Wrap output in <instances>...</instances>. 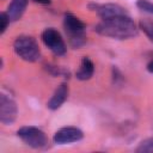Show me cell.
Wrapping results in <instances>:
<instances>
[{"instance_id": "obj_6", "label": "cell", "mask_w": 153, "mask_h": 153, "mask_svg": "<svg viewBox=\"0 0 153 153\" xmlns=\"http://www.w3.org/2000/svg\"><path fill=\"white\" fill-rule=\"evenodd\" d=\"M18 115L16 102L5 93L0 96V121L4 124H12Z\"/></svg>"}, {"instance_id": "obj_16", "label": "cell", "mask_w": 153, "mask_h": 153, "mask_svg": "<svg viewBox=\"0 0 153 153\" xmlns=\"http://www.w3.org/2000/svg\"><path fill=\"white\" fill-rule=\"evenodd\" d=\"M33 1L37 4H41V5H49L51 2V0H33Z\"/></svg>"}, {"instance_id": "obj_3", "label": "cell", "mask_w": 153, "mask_h": 153, "mask_svg": "<svg viewBox=\"0 0 153 153\" xmlns=\"http://www.w3.org/2000/svg\"><path fill=\"white\" fill-rule=\"evenodd\" d=\"M14 53L26 62H36L41 59V50L36 39L31 36H18L13 43Z\"/></svg>"}, {"instance_id": "obj_12", "label": "cell", "mask_w": 153, "mask_h": 153, "mask_svg": "<svg viewBox=\"0 0 153 153\" xmlns=\"http://www.w3.org/2000/svg\"><path fill=\"white\" fill-rule=\"evenodd\" d=\"M140 29L145 32V35L149 38L151 42H153V20L151 19H141L139 23Z\"/></svg>"}, {"instance_id": "obj_1", "label": "cell", "mask_w": 153, "mask_h": 153, "mask_svg": "<svg viewBox=\"0 0 153 153\" xmlns=\"http://www.w3.org/2000/svg\"><path fill=\"white\" fill-rule=\"evenodd\" d=\"M94 31L102 36L115 39H128L137 36L136 24L128 14L104 19L96 25Z\"/></svg>"}, {"instance_id": "obj_2", "label": "cell", "mask_w": 153, "mask_h": 153, "mask_svg": "<svg viewBox=\"0 0 153 153\" xmlns=\"http://www.w3.org/2000/svg\"><path fill=\"white\" fill-rule=\"evenodd\" d=\"M63 27L67 33L68 42L73 48H80L86 43V25L78 17L72 13H66L63 17Z\"/></svg>"}, {"instance_id": "obj_15", "label": "cell", "mask_w": 153, "mask_h": 153, "mask_svg": "<svg viewBox=\"0 0 153 153\" xmlns=\"http://www.w3.org/2000/svg\"><path fill=\"white\" fill-rule=\"evenodd\" d=\"M10 23H11V20H10L7 13L6 12H1L0 13V35H2L6 31V29H7Z\"/></svg>"}, {"instance_id": "obj_17", "label": "cell", "mask_w": 153, "mask_h": 153, "mask_svg": "<svg viewBox=\"0 0 153 153\" xmlns=\"http://www.w3.org/2000/svg\"><path fill=\"white\" fill-rule=\"evenodd\" d=\"M147 71L153 74V60H151V61L148 62V65H147Z\"/></svg>"}, {"instance_id": "obj_7", "label": "cell", "mask_w": 153, "mask_h": 153, "mask_svg": "<svg viewBox=\"0 0 153 153\" xmlns=\"http://www.w3.org/2000/svg\"><path fill=\"white\" fill-rule=\"evenodd\" d=\"M88 7L92 11H94L103 20L128 14L127 11L117 4H90Z\"/></svg>"}, {"instance_id": "obj_13", "label": "cell", "mask_w": 153, "mask_h": 153, "mask_svg": "<svg viewBox=\"0 0 153 153\" xmlns=\"http://www.w3.org/2000/svg\"><path fill=\"white\" fill-rule=\"evenodd\" d=\"M137 153H148V152H153V137H148L145 139L140 142L139 147L136 148Z\"/></svg>"}, {"instance_id": "obj_14", "label": "cell", "mask_w": 153, "mask_h": 153, "mask_svg": "<svg viewBox=\"0 0 153 153\" xmlns=\"http://www.w3.org/2000/svg\"><path fill=\"white\" fill-rule=\"evenodd\" d=\"M136 6L141 11L147 12L149 14H153V2H151L148 0H137L136 1Z\"/></svg>"}, {"instance_id": "obj_11", "label": "cell", "mask_w": 153, "mask_h": 153, "mask_svg": "<svg viewBox=\"0 0 153 153\" xmlns=\"http://www.w3.org/2000/svg\"><path fill=\"white\" fill-rule=\"evenodd\" d=\"M93 73H94V65H93V62L88 57H86V56L82 57L81 63H80V67H79V69L75 73L76 79H79L81 81L88 80V79L92 78Z\"/></svg>"}, {"instance_id": "obj_8", "label": "cell", "mask_w": 153, "mask_h": 153, "mask_svg": "<svg viewBox=\"0 0 153 153\" xmlns=\"http://www.w3.org/2000/svg\"><path fill=\"white\" fill-rule=\"evenodd\" d=\"M84 137V133L76 127H63L54 134V142L57 145H66L80 141Z\"/></svg>"}, {"instance_id": "obj_9", "label": "cell", "mask_w": 153, "mask_h": 153, "mask_svg": "<svg viewBox=\"0 0 153 153\" xmlns=\"http://www.w3.org/2000/svg\"><path fill=\"white\" fill-rule=\"evenodd\" d=\"M67 97H68V85L66 82H62L61 85L57 86V88L55 90L54 94L48 100V103H47L48 109H50V110H57L66 102Z\"/></svg>"}, {"instance_id": "obj_10", "label": "cell", "mask_w": 153, "mask_h": 153, "mask_svg": "<svg viewBox=\"0 0 153 153\" xmlns=\"http://www.w3.org/2000/svg\"><path fill=\"white\" fill-rule=\"evenodd\" d=\"M27 4H29V0H12L6 11L10 20L11 22L19 20L22 18V16L24 14V12L27 7Z\"/></svg>"}, {"instance_id": "obj_4", "label": "cell", "mask_w": 153, "mask_h": 153, "mask_svg": "<svg viewBox=\"0 0 153 153\" xmlns=\"http://www.w3.org/2000/svg\"><path fill=\"white\" fill-rule=\"evenodd\" d=\"M17 135L20 137V140L26 143L27 146L35 148V149H43L47 148L49 145V140L43 130H41L37 127H22L18 129Z\"/></svg>"}, {"instance_id": "obj_5", "label": "cell", "mask_w": 153, "mask_h": 153, "mask_svg": "<svg viewBox=\"0 0 153 153\" xmlns=\"http://www.w3.org/2000/svg\"><path fill=\"white\" fill-rule=\"evenodd\" d=\"M41 37H42L44 45L47 48H49L55 55L62 56L66 54V51H67L66 43H65L61 33L57 30H55L53 27H48L42 32Z\"/></svg>"}]
</instances>
